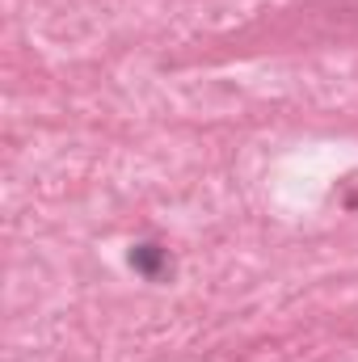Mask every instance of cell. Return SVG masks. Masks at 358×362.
I'll use <instances>...</instances> for the list:
<instances>
[{
    "label": "cell",
    "instance_id": "1",
    "mask_svg": "<svg viewBox=\"0 0 358 362\" xmlns=\"http://www.w3.org/2000/svg\"><path fill=\"white\" fill-rule=\"evenodd\" d=\"M131 270L139 274V278H148V282H161L165 274L173 270V257H169V249H161V245H135L131 249Z\"/></svg>",
    "mask_w": 358,
    "mask_h": 362
}]
</instances>
